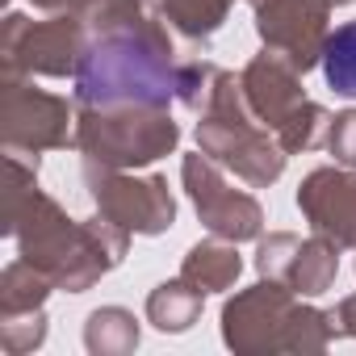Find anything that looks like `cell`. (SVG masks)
I'll return each instance as SVG.
<instances>
[{
	"label": "cell",
	"mask_w": 356,
	"mask_h": 356,
	"mask_svg": "<svg viewBox=\"0 0 356 356\" xmlns=\"http://www.w3.org/2000/svg\"><path fill=\"white\" fill-rule=\"evenodd\" d=\"M76 84H80L76 92L84 105H113V101H134V97L163 105L172 92L163 51L138 42L134 34H113L97 51H88Z\"/></svg>",
	"instance_id": "cell-1"
},
{
	"label": "cell",
	"mask_w": 356,
	"mask_h": 356,
	"mask_svg": "<svg viewBox=\"0 0 356 356\" xmlns=\"http://www.w3.org/2000/svg\"><path fill=\"white\" fill-rule=\"evenodd\" d=\"M176 143L172 118H84L80 147L105 163H147Z\"/></svg>",
	"instance_id": "cell-2"
},
{
	"label": "cell",
	"mask_w": 356,
	"mask_h": 356,
	"mask_svg": "<svg viewBox=\"0 0 356 356\" xmlns=\"http://www.w3.org/2000/svg\"><path fill=\"white\" fill-rule=\"evenodd\" d=\"M331 0H268L260 5V34L289 55V67H310L323 55V17Z\"/></svg>",
	"instance_id": "cell-3"
},
{
	"label": "cell",
	"mask_w": 356,
	"mask_h": 356,
	"mask_svg": "<svg viewBox=\"0 0 356 356\" xmlns=\"http://www.w3.org/2000/svg\"><path fill=\"white\" fill-rule=\"evenodd\" d=\"M185 181L193 185V202H197V210L206 214V222H210L218 235L243 239V235H256V231H260V210H256V202H252V197H239V193H227V185L218 181V176H214L197 155L185 163Z\"/></svg>",
	"instance_id": "cell-4"
},
{
	"label": "cell",
	"mask_w": 356,
	"mask_h": 356,
	"mask_svg": "<svg viewBox=\"0 0 356 356\" xmlns=\"http://www.w3.org/2000/svg\"><path fill=\"white\" fill-rule=\"evenodd\" d=\"M318 231H331L339 243H356V181L339 172H314L298 193Z\"/></svg>",
	"instance_id": "cell-5"
},
{
	"label": "cell",
	"mask_w": 356,
	"mask_h": 356,
	"mask_svg": "<svg viewBox=\"0 0 356 356\" xmlns=\"http://www.w3.org/2000/svg\"><path fill=\"white\" fill-rule=\"evenodd\" d=\"M97 202L109 210V218H126V227H138V231H163L172 222V197L163 181H147V185L118 181L109 189L97 185Z\"/></svg>",
	"instance_id": "cell-6"
},
{
	"label": "cell",
	"mask_w": 356,
	"mask_h": 356,
	"mask_svg": "<svg viewBox=\"0 0 356 356\" xmlns=\"http://www.w3.org/2000/svg\"><path fill=\"white\" fill-rule=\"evenodd\" d=\"M9 34H22L26 38V51L30 55L17 59L22 67L51 72V76H63L72 67V51H76V26L72 22L59 17V22H42V26H22V17H9Z\"/></svg>",
	"instance_id": "cell-7"
},
{
	"label": "cell",
	"mask_w": 356,
	"mask_h": 356,
	"mask_svg": "<svg viewBox=\"0 0 356 356\" xmlns=\"http://www.w3.org/2000/svg\"><path fill=\"white\" fill-rule=\"evenodd\" d=\"M323 72H327V84L339 97H352L356 101V22L339 26L323 42Z\"/></svg>",
	"instance_id": "cell-8"
},
{
	"label": "cell",
	"mask_w": 356,
	"mask_h": 356,
	"mask_svg": "<svg viewBox=\"0 0 356 356\" xmlns=\"http://www.w3.org/2000/svg\"><path fill=\"white\" fill-rule=\"evenodd\" d=\"M185 273L197 277L202 285H222V281H231L239 273V256L227 252V248H197Z\"/></svg>",
	"instance_id": "cell-9"
},
{
	"label": "cell",
	"mask_w": 356,
	"mask_h": 356,
	"mask_svg": "<svg viewBox=\"0 0 356 356\" xmlns=\"http://www.w3.org/2000/svg\"><path fill=\"white\" fill-rule=\"evenodd\" d=\"M331 151H335V159L356 163V109L335 118V126H331Z\"/></svg>",
	"instance_id": "cell-10"
},
{
	"label": "cell",
	"mask_w": 356,
	"mask_h": 356,
	"mask_svg": "<svg viewBox=\"0 0 356 356\" xmlns=\"http://www.w3.org/2000/svg\"><path fill=\"white\" fill-rule=\"evenodd\" d=\"M335 5H343V0H335Z\"/></svg>",
	"instance_id": "cell-11"
}]
</instances>
